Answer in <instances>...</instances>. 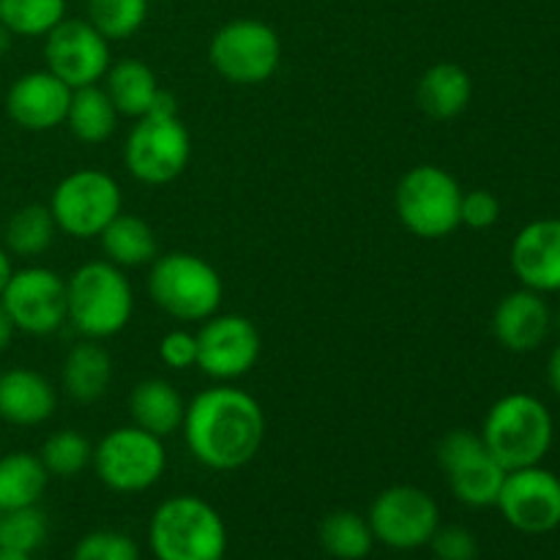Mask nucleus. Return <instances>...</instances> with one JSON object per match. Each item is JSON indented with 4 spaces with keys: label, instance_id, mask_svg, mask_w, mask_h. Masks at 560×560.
<instances>
[{
    "label": "nucleus",
    "instance_id": "37",
    "mask_svg": "<svg viewBox=\"0 0 560 560\" xmlns=\"http://www.w3.org/2000/svg\"><path fill=\"white\" fill-rule=\"evenodd\" d=\"M159 359L164 366L178 372L197 366V337L186 328H173L159 342Z\"/></svg>",
    "mask_w": 560,
    "mask_h": 560
},
{
    "label": "nucleus",
    "instance_id": "34",
    "mask_svg": "<svg viewBox=\"0 0 560 560\" xmlns=\"http://www.w3.org/2000/svg\"><path fill=\"white\" fill-rule=\"evenodd\" d=\"M71 560H140V547L120 530H91L77 541Z\"/></svg>",
    "mask_w": 560,
    "mask_h": 560
},
{
    "label": "nucleus",
    "instance_id": "35",
    "mask_svg": "<svg viewBox=\"0 0 560 560\" xmlns=\"http://www.w3.org/2000/svg\"><path fill=\"white\" fill-rule=\"evenodd\" d=\"M438 560H476L479 541L465 525H441L430 539Z\"/></svg>",
    "mask_w": 560,
    "mask_h": 560
},
{
    "label": "nucleus",
    "instance_id": "15",
    "mask_svg": "<svg viewBox=\"0 0 560 560\" xmlns=\"http://www.w3.org/2000/svg\"><path fill=\"white\" fill-rule=\"evenodd\" d=\"M44 60L47 69L60 77L71 91L98 85L113 63L107 38L80 16H66L44 36Z\"/></svg>",
    "mask_w": 560,
    "mask_h": 560
},
{
    "label": "nucleus",
    "instance_id": "17",
    "mask_svg": "<svg viewBox=\"0 0 560 560\" xmlns=\"http://www.w3.org/2000/svg\"><path fill=\"white\" fill-rule=\"evenodd\" d=\"M71 88L52 71H27L11 82L5 93V113L25 131H52L66 124Z\"/></svg>",
    "mask_w": 560,
    "mask_h": 560
},
{
    "label": "nucleus",
    "instance_id": "9",
    "mask_svg": "<svg viewBox=\"0 0 560 560\" xmlns=\"http://www.w3.org/2000/svg\"><path fill=\"white\" fill-rule=\"evenodd\" d=\"M120 211H124V191L118 180L96 167L66 175L49 197V213L60 233L80 241L98 238Z\"/></svg>",
    "mask_w": 560,
    "mask_h": 560
},
{
    "label": "nucleus",
    "instance_id": "20",
    "mask_svg": "<svg viewBox=\"0 0 560 560\" xmlns=\"http://www.w3.org/2000/svg\"><path fill=\"white\" fill-rule=\"evenodd\" d=\"M58 410V392L36 370L14 366L0 372V421L14 427H38Z\"/></svg>",
    "mask_w": 560,
    "mask_h": 560
},
{
    "label": "nucleus",
    "instance_id": "29",
    "mask_svg": "<svg viewBox=\"0 0 560 560\" xmlns=\"http://www.w3.org/2000/svg\"><path fill=\"white\" fill-rule=\"evenodd\" d=\"M320 545L337 560H364L375 547V534L359 512L339 509L320 523Z\"/></svg>",
    "mask_w": 560,
    "mask_h": 560
},
{
    "label": "nucleus",
    "instance_id": "5",
    "mask_svg": "<svg viewBox=\"0 0 560 560\" xmlns=\"http://www.w3.org/2000/svg\"><path fill=\"white\" fill-rule=\"evenodd\" d=\"M552 413L534 394H506L485 416L481 441L506 470L541 465L552 446Z\"/></svg>",
    "mask_w": 560,
    "mask_h": 560
},
{
    "label": "nucleus",
    "instance_id": "3",
    "mask_svg": "<svg viewBox=\"0 0 560 560\" xmlns=\"http://www.w3.org/2000/svg\"><path fill=\"white\" fill-rule=\"evenodd\" d=\"M191 159V137L178 115L173 93H159L151 113L135 120L126 137L124 162L131 178L148 186H164L180 178Z\"/></svg>",
    "mask_w": 560,
    "mask_h": 560
},
{
    "label": "nucleus",
    "instance_id": "7",
    "mask_svg": "<svg viewBox=\"0 0 560 560\" xmlns=\"http://www.w3.org/2000/svg\"><path fill=\"white\" fill-rule=\"evenodd\" d=\"M463 186L448 170L438 164H419L399 178L394 206L408 233L416 238L438 241L459 228Z\"/></svg>",
    "mask_w": 560,
    "mask_h": 560
},
{
    "label": "nucleus",
    "instance_id": "16",
    "mask_svg": "<svg viewBox=\"0 0 560 560\" xmlns=\"http://www.w3.org/2000/svg\"><path fill=\"white\" fill-rule=\"evenodd\" d=\"M495 506L520 534H550L560 525V479L541 465L509 470Z\"/></svg>",
    "mask_w": 560,
    "mask_h": 560
},
{
    "label": "nucleus",
    "instance_id": "24",
    "mask_svg": "<svg viewBox=\"0 0 560 560\" xmlns=\"http://www.w3.org/2000/svg\"><path fill=\"white\" fill-rule=\"evenodd\" d=\"M102 88L107 91L109 102L115 104L118 115L135 120L151 113L159 93H162L151 66L137 58H120L109 63Z\"/></svg>",
    "mask_w": 560,
    "mask_h": 560
},
{
    "label": "nucleus",
    "instance_id": "22",
    "mask_svg": "<svg viewBox=\"0 0 560 560\" xmlns=\"http://www.w3.org/2000/svg\"><path fill=\"white\" fill-rule=\"evenodd\" d=\"M416 98L430 118L452 120L468 109L470 98H474V80L459 63L441 60L421 74Z\"/></svg>",
    "mask_w": 560,
    "mask_h": 560
},
{
    "label": "nucleus",
    "instance_id": "19",
    "mask_svg": "<svg viewBox=\"0 0 560 560\" xmlns=\"http://www.w3.org/2000/svg\"><path fill=\"white\" fill-rule=\"evenodd\" d=\"M550 306L536 290H514L503 295L492 315V334L512 353H530L550 334Z\"/></svg>",
    "mask_w": 560,
    "mask_h": 560
},
{
    "label": "nucleus",
    "instance_id": "33",
    "mask_svg": "<svg viewBox=\"0 0 560 560\" xmlns=\"http://www.w3.org/2000/svg\"><path fill=\"white\" fill-rule=\"evenodd\" d=\"M49 534V523L47 514L36 506H25V509H11V512L0 514V547L5 550H16V552H33L38 547H44Z\"/></svg>",
    "mask_w": 560,
    "mask_h": 560
},
{
    "label": "nucleus",
    "instance_id": "41",
    "mask_svg": "<svg viewBox=\"0 0 560 560\" xmlns=\"http://www.w3.org/2000/svg\"><path fill=\"white\" fill-rule=\"evenodd\" d=\"M0 560H33V556H27V552L5 550V547H0Z\"/></svg>",
    "mask_w": 560,
    "mask_h": 560
},
{
    "label": "nucleus",
    "instance_id": "13",
    "mask_svg": "<svg viewBox=\"0 0 560 560\" xmlns=\"http://www.w3.org/2000/svg\"><path fill=\"white\" fill-rule=\"evenodd\" d=\"M0 304L16 331L49 337L66 323V279L44 266L20 268L0 293Z\"/></svg>",
    "mask_w": 560,
    "mask_h": 560
},
{
    "label": "nucleus",
    "instance_id": "26",
    "mask_svg": "<svg viewBox=\"0 0 560 560\" xmlns=\"http://www.w3.org/2000/svg\"><path fill=\"white\" fill-rule=\"evenodd\" d=\"M118 109L109 102L107 91L102 85H88L71 91L69 113H66V126L71 137L85 145H98L107 142L118 129Z\"/></svg>",
    "mask_w": 560,
    "mask_h": 560
},
{
    "label": "nucleus",
    "instance_id": "10",
    "mask_svg": "<svg viewBox=\"0 0 560 560\" xmlns=\"http://www.w3.org/2000/svg\"><path fill=\"white\" fill-rule=\"evenodd\" d=\"M208 60L213 71L233 85H260L277 74L282 63V42L266 22L233 20L213 33Z\"/></svg>",
    "mask_w": 560,
    "mask_h": 560
},
{
    "label": "nucleus",
    "instance_id": "6",
    "mask_svg": "<svg viewBox=\"0 0 560 560\" xmlns=\"http://www.w3.org/2000/svg\"><path fill=\"white\" fill-rule=\"evenodd\" d=\"M151 301L180 323H202L219 312L224 284L217 268L191 252H167L151 262Z\"/></svg>",
    "mask_w": 560,
    "mask_h": 560
},
{
    "label": "nucleus",
    "instance_id": "8",
    "mask_svg": "<svg viewBox=\"0 0 560 560\" xmlns=\"http://www.w3.org/2000/svg\"><path fill=\"white\" fill-rule=\"evenodd\" d=\"M91 468L107 490L137 495L159 485L167 468V448L162 438L140 427H115L93 446Z\"/></svg>",
    "mask_w": 560,
    "mask_h": 560
},
{
    "label": "nucleus",
    "instance_id": "28",
    "mask_svg": "<svg viewBox=\"0 0 560 560\" xmlns=\"http://www.w3.org/2000/svg\"><path fill=\"white\" fill-rule=\"evenodd\" d=\"M58 224H55L49 206H31L16 208L3 228L5 252L16 257H42L52 246Z\"/></svg>",
    "mask_w": 560,
    "mask_h": 560
},
{
    "label": "nucleus",
    "instance_id": "14",
    "mask_svg": "<svg viewBox=\"0 0 560 560\" xmlns=\"http://www.w3.org/2000/svg\"><path fill=\"white\" fill-rule=\"evenodd\" d=\"M197 337V366L217 383L241 381L257 366L262 339L244 315H213L202 320Z\"/></svg>",
    "mask_w": 560,
    "mask_h": 560
},
{
    "label": "nucleus",
    "instance_id": "18",
    "mask_svg": "<svg viewBox=\"0 0 560 560\" xmlns=\"http://www.w3.org/2000/svg\"><path fill=\"white\" fill-rule=\"evenodd\" d=\"M514 277L536 293H560V219H536L512 241Z\"/></svg>",
    "mask_w": 560,
    "mask_h": 560
},
{
    "label": "nucleus",
    "instance_id": "1",
    "mask_svg": "<svg viewBox=\"0 0 560 560\" xmlns=\"http://www.w3.org/2000/svg\"><path fill=\"white\" fill-rule=\"evenodd\" d=\"M180 432L186 448L202 468L230 474L260 454L266 441V413L249 392L219 383L186 402Z\"/></svg>",
    "mask_w": 560,
    "mask_h": 560
},
{
    "label": "nucleus",
    "instance_id": "25",
    "mask_svg": "<svg viewBox=\"0 0 560 560\" xmlns=\"http://www.w3.org/2000/svg\"><path fill=\"white\" fill-rule=\"evenodd\" d=\"M98 241H102L104 257L118 268L151 266L159 257L156 233H153V228L145 219L135 217V213L120 211L118 217L104 228Z\"/></svg>",
    "mask_w": 560,
    "mask_h": 560
},
{
    "label": "nucleus",
    "instance_id": "27",
    "mask_svg": "<svg viewBox=\"0 0 560 560\" xmlns=\"http://www.w3.org/2000/svg\"><path fill=\"white\" fill-rule=\"evenodd\" d=\"M49 474L38 454L11 452L0 457V514L36 506L47 490Z\"/></svg>",
    "mask_w": 560,
    "mask_h": 560
},
{
    "label": "nucleus",
    "instance_id": "11",
    "mask_svg": "<svg viewBox=\"0 0 560 560\" xmlns=\"http://www.w3.org/2000/svg\"><path fill=\"white\" fill-rule=\"evenodd\" d=\"M438 465L446 474L448 490L470 509L495 506L509 470L487 452L474 430H452L438 443Z\"/></svg>",
    "mask_w": 560,
    "mask_h": 560
},
{
    "label": "nucleus",
    "instance_id": "32",
    "mask_svg": "<svg viewBox=\"0 0 560 560\" xmlns=\"http://www.w3.org/2000/svg\"><path fill=\"white\" fill-rule=\"evenodd\" d=\"M38 459L47 468L49 476L58 479H74L82 470L91 468L93 463V446L82 432L77 430H60L44 441Z\"/></svg>",
    "mask_w": 560,
    "mask_h": 560
},
{
    "label": "nucleus",
    "instance_id": "23",
    "mask_svg": "<svg viewBox=\"0 0 560 560\" xmlns=\"http://www.w3.org/2000/svg\"><path fill=\"white\" fill-rule=\"evenodd\" d=\"M113 355L96 339H82L63 361V392L77 405H93L109 392Z\"/></svg>",
    "mask_w": 560,
    "mask_h": 560
},
{
    "label": "nucleus",
    "instance_id": "31",
    "mask_svg": "<svg viewBox=\"0 0 560 560\" xmlns=\"http://www.w3.org/2000/svg\"><path fill=\"white\" fill-rule=\"evenodd\" d=\"M85 20L107 42H124L145 25L148 0H85Z\"/></svg>",
    "mask_w": 560,
    "mask_h": 560
},
{
    "label": "nucleus",
    "instance_id": "2",
    "mask_svg": "<svg viewBox=\"0 0 560 560\" xmlns=\"http://www.w3.org/2000/svg\"><path fill=\"white\" fill-rule=\"evenodd\" d=\"M135 315V290L124 268L109 260H91L66 279V323L82 339H113Z\"/></svg>",
    "mask_w": 560,
    "mask_h": 560
},
{
    "label": "nucleus",
    "instance_id": "38",
    "mask_svg": "<svg viewBox=\"0 0 560 560\" xmlns=\"http://www.w3.org/2000/svg\"><path fill=\"white\" fill-rule=\"evenodd\" d=\"M16 328L14 323H11L9 312L3 310V304H0V353H5V350L11 348V339H14Z\"/></svg>",
    "mask_w": 560,
    "mask_h": 560
},
{
    "label": "nucleus",
    "instance_id": "12",
    "mask_svg": "<svg viewBox=\"0 0 560 560\" xmlns=\"http://www.w3.org/2000/svg\"><path fill=\"white\" fill-rule=\"evenodd\" d=\"M366 520L381 545L392 550H419L430 545L441 528V509L421 487L394 485L372 501Z\"/></svg>",
    "mask_w": 560,
    "mask_h": 560
},
{
    "label": "nucleus",
    "instance_id": "36",
    "mask_svg": "<svg viewBox=\"0 0 560 560\" xmlns=\"http://www.w3.org/2000/svg\"><path fill=\"white\" fill-rule=\"evenodd\" d=\"M501 219V202L492 191L474 189L463 191V202H459V224L470 230H490L492 224Z\"/></svg>",
    "mask_w": 560,
    "mask_h": 560
},
{
    "label": "nucleus",
    "instance_id": "40",
    "mask_svg": "<svg viewBox=\"0 0 560 560\" xmlns=\"http://www.w3.org/2000/svg\"><path fill=\"white\" fill-rule=\"evenodd\" d=\"M11 273H14V266H11V255L5 252V246H0V293H3V288L9 284Z\"/></svg>",
    "mask_w": 560,
    "mask_h": 560
},
{
    "label": "nucleus",
    "instance_id": "30",
    "mask_svg": "<svg viewBox=\"0 0 560 560\" xmlns=\"http://www.w3.org/2000/svg\"><path fill=\"white\" fill-rule=\"evenodd\" d=\"M66 20V0H0V25L11 36L44 38Z\"/></svg>",
    "mask_w": 560,
    "mask_h": 560
},
{
    "label": "nucleus",
    "instance_id": "39",
    "mask_svg": "<svg viewBox=\"0 0 560 560\" xmlns=\"http://www.w3.org/2000/svg\"><path fill=\"white\" fill-rule=\"evenodd\" d=\"M547 381H550V388L560 397V345L550 353V361H547Z\"/></svg>",
    "mask_w": 560,
    "mask_h": 560
},
{
    "label": "nucleus",
    "instance_id": "4",
    "mask_svg": "<svg viewBox=\"0 0 560 560\" xmlns=\"http://www.w3.org/2000/svg\"><path fill=\"white\" fill-rule=\"evenodd\" d=\"M148 541L156 560H222L228 552V525L202 498L175 495L153 512Z\"/></svg>",
    "mask_w": 560,
    "mask_h": 560
},
{
    "label": "nucleus",
    "instance_id": "21",
    "mask_svg": "<svg viewBox=\"0 0 560 560\" xmlns=\"http://www.w3.org/2000/svg\"><path fill=\"white\" fill-rule=\"evenodd\" d=\"M129 410L135 427L164 441V438L175 435L184 427L186 399L164 377H145V381L131 388Z\"/></svg>",
    "mask_w": 560,
    "mask_h": 560
}]
</instances>
